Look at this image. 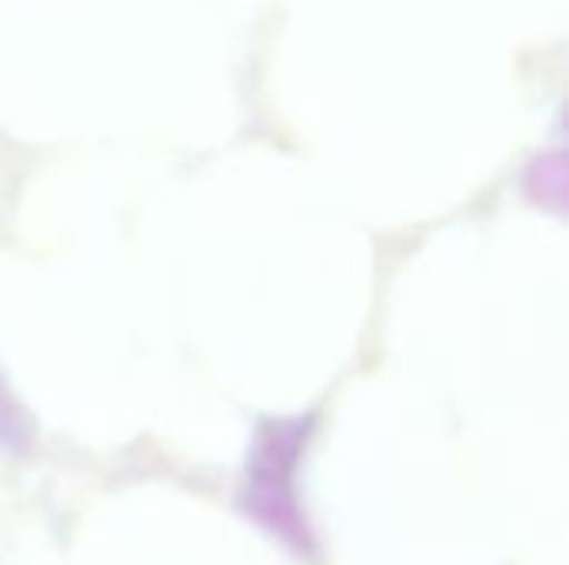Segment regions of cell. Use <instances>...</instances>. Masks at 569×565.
I'll use <instances>...</instances> for the list:
<instances>
[{
  "mask_svg": "<svg viewBox=\"0 0 569 565\" xmlns=\"http://www.w3.org/2000/svg\"><path fill=\"white\" fill-rule=\"evenodd\" d=\"M27 440V430H23V420L10 413V396L3 393L0 386V446L7 450H20Z\"/></svg>",
  "mask_w": 569,
  "mask_h": 565,
  "instance_id": "obj_2",
  "label": "cell"
},
{
  "mask_svg": "<svg viewBox=\"0 0 569 565\" xmlns=\"http://www.w3.org/2000/svg\"><path fill=\"white\" fill-rule=\"evenodd\" d=\"M310 426H313L310 416L263 423L257 430L247 463V483L240 493L243 513L270 536H277L283 546H290L297 556L313 553V536L307 516L297 506V486H293Z\"/></svg>",
  "mask_w": 569,
  "mask_h": 565,
  "instance_id": "obj_1",
  "label": "cell"
}]
</instances>
